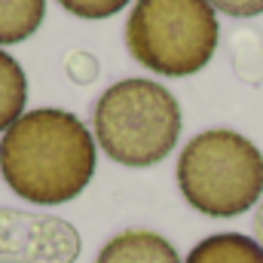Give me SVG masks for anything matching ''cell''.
I'll return each instance as SVG.
<instances>
[{
  "label": "cell",
  "instance_id": "9c48e42d",
  "mask_svg": "<svg viewBox=\"0 0 263 263\" xmlns=\"http://www.w3.org/2000/svg\"><path fill=\"white\" fill-rule=\"evenodd\" d=\"M28 104V73L6 49H0V132H6Z\"/></svg>",
  "mask_w": 263,
  "mask_h": 263
},
{
  "label": "cell",
  "instance_id": "30bf717a",
  "mask_svg": "<svg viewBox=\"0 0 263 263\" xmlns=\"http://www.w3.org/2000/svg\"><path fill=\"white\" fill-rule=\"evenodd\" d=\"M230 62L245 86L263 83V34L257 28H236L230 34Z\"/></svg>",
  "mask_w": 263,
  "mask_h": 263
},
{
  "label": "cell",
  "instance_id": "6da1fadb",
  "mask_svg": "<svg viewBox=\"0 0 263 263\" xmlns=\"http://www.w3.org/2000/svg\"><path fill=\"white\" fill-rule=\"evenodd\" d=\"M92 129L70 110H25L0 138V178L31 205L52 208L80 196L98 172Z\"/></svg>",
  "mask_w": 263,
  "mask_h": 263
},
{
  "label": "cell",
  "instance_id": "52a82bcc",
  "mask_svg": "<svg viewBox=\"0 0 263 263\" xmlns=\"http://www.w3.org/2000/svg\"><path fill=\"white\" fill-rule=\"evenodd\" d=\"M184 263H263V245L236 230L211 233L190 248Z\"/></svg>",
  "mask_w": 263,
  "mask_h": 263
},
{
  "label": "cell",
  "instance_id": "3957f363",
  "mask_svg": "<svg viewBox=\"0 0 263 263\" xmlns=\"http://www.w3.org/2000/svg\"><path fill=\"white\" fill-rule=\"evenodd\" d=\"M175 178L193 211L230 220L263 199V153L242 132L205 129L184 144Z\"/></svg>",
  "mask_w": 263,
  "mask_h": 263
},
{
  "label": "cell",
  "instance_id": "8992f818",
  "mask_svg": "<svg viewBox=\"0 0 263 263\" xmlns=\"http://www.w3.org/2000/svg\"><path fill=\"white\" fill-rule=\"evenodd\" d=\"M95 263H184L178 248L172 245V239H165L156 230H144V227H129L120 230L117 236H110Z\"/></svg>",
  "mask_w": 263,
  "mask_h": 263
},
{
  "label": "cell",
  "instance_id": "7c38bea8",
  "mask_svg": "<svg viewBox=\"0 0 263 263\" xmlns=\"http://www.w3.org/2000/svg\"><path fill=\"white\" fill-rule=\"evenodd\" d=\"M65 73L77 86H92L101 77V62L89 49H70L65 55Z\"/></svg>",
  "mask_w": 263,
  "mask_h": 263
},
{
  "label": "cell",
  "instance_id": "5bb4252c",
  "mask_svg": "<svg viewBox=\"0 0 263 263\" xmlns=\"http://www.w3.org/2000/svg\"><path fill=\"white\" fill-rule=\"evenodd\" d=\"M251 223H254V239L263 245V199L257 202V208H254V220Z\"/></svg>",
  "mask_w": 263,
  "mask_h": 263
},
{
  "label": "cell",
  "instance_id": "8fae6325",
  "mask_svg": "<svg viewBox=\"0 0 263 263\" xmlns=\"http://www.w3.org/2000/svg\"><path fill=\"white\" fill-rule=\"evenodd\" d=\"M132 0H59V6L77 15V18H86V22H101V18H110L117 15L120 9H126Z\"/></svg>",
  "mask_w": 263,
  "mask_h": 263
},
{
  "label": "cell",
  "instance_id": "277c9868",
  "mask_svg": "<svg viewBox=\"0 0 263 263\" xmlns=\"http://www.w3.org/2000/svg\"><path fill=\"white\" fill-rule=\"evenodd\" d=\"M220 22L208 0H135L126 18V49L159 77H193L214 59Z\"/></svg>",
  "mask_w": 263,
  "mask_h": 263
},
{
  "label": "cell",
  "instance_id": "ba28073f",
  "mask_svg": "<svg viewBox=\"0 0 263 263\" xmlns=\"http://www.w3.org/2000/svg\"><path fill=\"white\" fill-rule=\"evenodd\" d=\"M43 18L46 0H0V49L34 37Z\"/></svg>",
  "mask_w": 263,
  "mask_h": 263
},
{
  "label": "cell",
  "instance_id": "7a4b0ae2",
  "mask_svg": "<svg viewBox=\"0 0 263 263\" xmlns=\"http://www.w3.org/2000/svg\"><path fill=\"white\" fill-rule=\"evenodd\" d=\"M184 114L175 92L156 80L129 77L92 104V135L107 159L126 168L159 165L181 141Z\"/></svg>",
  "mask_w": 263,
  "mask_h": 263
},
{
  "label": "cell",
  "instance_id": "5b68a950",
  "mask_svg": "<svg viewBox=\"0 0 263 263\" xmlns=\"http://www.w3.org/2000/svg\"><path fill=\"white\" fill-rule=\"evenodd\" d=\"M80 230L59 217L22 208H0V263H77Z\"/></svg>",
  "mask_w": 263,
  "mask_h": 263
},
{
  "label": "cell",
  "instance_id": "4fadbf2b",
  "mask_svg": "<svg viewBox=\"0 0 263 263\" xmlns=\"http://www.w3.org/2000/svg\"><path fill=\"white\" fill-rule=\"evenodd\" d=\"M214 12H223L230 18H254L263 12V0H208Z\"/></svg>",
  "mask_w": 263,
  "mask_h": 263
}]
</instances>
